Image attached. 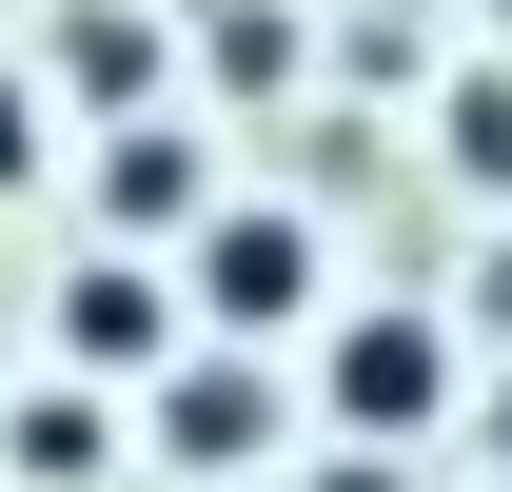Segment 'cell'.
<instances>
[{
	"instance_id": "obj_10",
	"label": "cell",
	"mask_w": 512,
	"mask_h": 492,
	"mask_svg": "<svg viewBox=\"0 0 512 492\" xmlns=\"http://www.w3.org/2000/svg\"><path fill=\"white\" fill-rule=\"evenodd\" d=\"M493 453H512V414H493Z\"/></svg>"
},
{
	"instance_id": "obj_7",
	"label": "cell",
	"mask_w": 512,
	"mask_h": 492,
	"mask_svg": "<svg viewBox=\"0 0 512 492\" xmlns=\"http://www.w3.org/2000/svg\"><path fill=\"white\" fill-rule=\"evenodd\" d=\"M434 158H453L473 197H512V60H473V79L434 99Z\"/></svg>"
},
{
	"instance_id": "obj_5",
	"label": "cell",
	"mask_w": 512,
	"mask_h": 492,
	"mask_svg": "<svg viewBox=\"0 0 512 492\" xmlns=\"http://www.w3.org/2000/svg\"><path fill=\"white\" fill-rule=\"evenodd\" d=\"M138 433H158L178 473H256V453H276V374H256V355H217V335H197V355L158 374V394H138Z\"/></svg>"
},
{
	"instance_id": "obj_8",
	"label": "cell",
	"mask_w": 512,
	"mask_h": 492,
	"mask_svg": "<svg viewBox=\"0 0 512 492\" xmlns=\"http://www.w3.org/2000/svg\"><path fill=\"white\" fill-rule=\"evenodd\" d=\"M40 178V79H0V197Z\"/></svg>"
},
{
	"instance_id": "obj_11",
	"label": "cell",
	"mask_w": 512,
	"mask_h": 492,
	"mask_svg": "<svg viewBox=\"0 0 512 492\" xmlns=\"http://www.w3.org/2000/svg\"><path fill=\"white\" fill-rule=\"evenodd\" d=\"M493 20H512V0H493Z\"/></svg>"
},
{
	"instance_id": "obj_1",
	"label": "cell",
	"mask_w": 512,
	"mask_h": 492,
	"mask_svg": "<svg viewBox=\"0 0 512 492\" xmlns=\"http://www.w3.org/2000/svg\"><path fill=\"white\" fill-rule=\"evenodd\" d=\"M316 394H335V453H394V433L453 414V335H434L414 296H375V315H335V335H316Z\"/></svg>"
},
{
	"instance_id": "obj_9",
	"label": "cell",
	"mask_w": 512,
	"mask_h": 492,
	"mask_svg": "<svg viewBox=\"0 0 512 492\" xmlns=\"http://www.w3.org/2000/svg\"><path fill=\"white\" fill-rule=\"evenodd\" d=\"M296 492H394V453H316V473H296Z\"/></svg>"
},
{
	"instance_id": "obj_6",
	"label": "cell",
	"mask_w": 512,
	"mask_h": 492,
	"mask_svg": "<svg viewBox=\"0 0 512 492\" xmlns=\"http://www.w3.org/2000/svg\"><path fill=\"white\" fill-rule=\"evenodd\" d=\"M0 453H20V473H40V492H79V473H99V453H119V414H99L79 374H40V394L0 414Z\"/></svg>"
},
{
	"instance_id": "obj_2",
	"label": "cell",
	"mask_w": 512,
	"mask_h": 492,
	"mask_svg": "<svg viewBox=\"0 0 512 492\" xmlns=\"http://www.w3.org/2000/svg\"><path fill=\"white\" fill-rule=\"evenodd\" d=\"M178 296H197V335H217V355L296 335V315H316V217H296V197H237V217L178 256Z\"/></svg>"
},
{
	"instance_id": "obj_4",
	"label": "cell",
	"mask_w": 512,
	"mask_h": 492,
	"mask_svg": "<svg viewBox=\"0 0 512 492\" xmlns=\"http://www.w3.org/2000/svg\"><path fill=\"white\" fill-rule=\"evenodd\" d=\"M178 276H158V256H79V276H60V355H79V394H99V374H178L197 355V335H178Z\"/></svg>"
},
{
	"instance_id": "obj_3",
	"label": "cell",
	"mask_w": 512,
	"mask_h": 492,
	"mask_svg": "<svg viewBox=\"0 0 512 492\" xmlns=\"http://www.w3.org/2000/svg\"><path fill=\"white\" fill-rule=\"evenodd\" d=\"M99 217H119V256H158V237H217V217H237V197H217V138L178 119V99H158V119H119L99 138Z\"/></svg>"
}]
</instances>
